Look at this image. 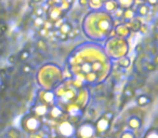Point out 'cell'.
I'll use <instances>...</instances> for the list:
<instances>
[{
    "mask_svg": "<svg viewBox=\"0 0 158 138\" xmlns=\"http://www.w3.org/2000/svg\"><path fill=\"white\" fill-rule=\"evenodd\" d=\"M56 138H60V137H56Z\"/></svg>",
    "mask_w": 158,
    "mask_h": 138,
    "instance_id": "cell-37",
    "label": "cell"
},
{
    "mask_svg": "<svg viewBox=\"0 0 158 138\" xmlns=\"http://www.w3.org/2000/svg\"><path fill=\"white\" fill-rule=\"evenodd\" d=\"M103 3H104L103 1H90L88 5L91 6L93 9H97V8H101L103 6Z\"/></svg>",
    "mask_w": 158,
    "mask_h": 138,
    "instance_id": "cell-27",
    "label": "cell"
},
{
    "mask_svg": "<svg viewBox=\"0 0 158 138\" xmlns=\"http://www.w3.org/2000/svg\"><path fill=\"white\" fill-rule=\"evenodd\" d=\"M49 112H50L51 118L54 119V120H60L62 118V116H63V110L59 106H52L49 109Z\"/></svg>",
    "mask_w": 158,
    "mask_h": 138,
    "instance_id": "cell-8",
    "label": "cell"
},
{
    "mask_svg": "<svg viewBox=\"0 0 158 138\" xmlns=\"http://www.w3.org/2000/svg\"><path fill=\"white\" fill-rule=\"evenodd\" d=\"M72 29H73V26L70 23L64 22L63 24L60 26V28L57 29V31H59L60 34H63V35H68V34L72 31Z\"/></svg>",
    "mask_w": 158,
    "mask_h": 138,
    "instance_id": "cell-13",
    "label": "cell"
},
{
    "mask_svg": "<svg viewBox=\"0 0 158 138\" xmlns=\"http://www.w3.org/2000/svg\"><path fill=\"white\" fill-rule=\"evenodd\" d=\"M81 69H82V71H84V73H91V71H92V68H91V64H89V63L82 64Z\"/></svg>",
    "mask_w": 158,
    "mask_h": 138,
    "instance_id": "cell-26",
    "label": "cell"
},
{
    "mask_svg": "<svg viewBox=\"0 0 158 138\" xmlns=\"http://www.w3.org/2000/svg\"><path fill=\"white\" fill-rule=\"evenodd\" d=\"M80 34V30H79V28H73L72 31H70L69 34L67 35V39H73V38H76L77 36Z\"/></svg>",
    "mask_w": 158,
    "mask_h": 138,
    "instance_id": "cell-23",
    "label": "cell"
},
{
    "mask_svg": "<svg viewBox=\"0 0 158 138\" xmlns=\"http://www.w3.org/2000/svg\"><path fill=\"white\" fill-rule=\"evenodd\" d=\"M38 34H39V36L41 38L40 39H44V37H47L48 36V34H49V30H47L44 27H41L40 29H38Z\"/></svg>",
    "mask_w": 158,
    "mask_h": 138,
    "instance_id": "cell-28",
    "label": "cell"
},
{
    "mask_svg": "<svg viewBox=\"0 0 158 138\" xmlns=\"http://www.w3.org/2000/svg\"><path fill=\"white\" fill-rule=\"evenodd\" d=\"M41 95V101H42V104L44 105H47V106H51L53 105V101H54V94L51 92H42Z\"/></svg>",
    "mask_w": 158,
    "mask_h": 138,
    "instance_id": "cell-7",
    "label": "cell"
},
{
    "mask_svg": "<svg viewBox=\"0 0 158 138\" xmlns=\"http://www.w3.org/2000/svg\"><path fill=\"white\" fill-rule=\"evenodd\" d=\"M36 48H37L38 52H44V51H47L48 49V45H47V42L44 39H39L36 43Z\"/></svg>",
    "mask_w": 158,
    "mask_h": 138,
    "instance_id": "cell-17",
    "label": "cell"
},
{
    "mask_svg": "<svg viewBox=\"0 0 158 138\" xmlns=\"http://www.w3.org/2000/svg\"><path fill=\"white\" fill-rule=\"evenodd\" d=\"M68 112H69V114L72 116L73 120H78V119L80 118V116H81V109H80L79 106H77V105L69 106Z\"/></svg>",
    "mask_w": 158,
    "mask_h": 138,
    "instance_id": "cell-9",
    "label": "cell"
},
{
    "mask_svg": "<svg viewBox=\"0 0 158 138\" xmlns=\"http://www.w3.org/2000/svg\"><path fill=\"white\" fill-rule=\"evenodd\" d=\"M8 136H9V138H20V132L18 131V129L15 128H10L9 131H8Z\"/></svg>",
    "mask_w": 158,
    "mask_h": 138,
    "instance_id": "cell-22",
    "label": "cell"
},
{
    "mask_svg": "<svg viewBox=\"0 0 158 138\" xmlns=\"http://www.w3.org/2000/svg\"><path fill=\"white\" fill-rule=\"evenodd\" d=\"M95 134L94 125L92 123H84L78 131V136L80 138H92Z\"/></svg>",
    "mask_w": 158,
    "mask_h": 138,
    "instance_id": "cell-3",
    "label": "cell"
},
{
    "mask_svg": "<svg viewBox=\"0 0 158 138\" xmlns=\"http://www.w3.org/2000/svg\"><path fill=\"white\" fill-rule=\"evenodd\" d=\"M141 125H142V121H141L140 118H138L135 116L130 118L129 121H128V126L131 129H139L141 127Z\"/></svg>",
    "mask_w": 158,
    "mask_h": 138,
    "instance_id": "cell-10",
    "label": "cell"
},
{
    "mask_svg": "<svg viewBox=\"0 0 158 138\" xmlns=\"http://www.w3.org/2000/svg\"><path fill=\"white\" fill-rule=\"evenodd\" d=\"M44 8H35L34 10V13L36 14V18H42L44 15Z\"/></svg>",
    "mask_w": 158,
    "mask_h": 138,
    "instance_id": "cell-29",
    "label": "cell"
},
{
    "mask_svg": "<svg viewBox=\"0 0 158 138\" xmlns=\"http://www.w3.org/2000/svg\"><path fill=\"white\" fill-rule=\"evenodd\" d=\"M7 30H8V25L6 23H1L0 24V36L5 35L7 33Z\"/></svg>",
    "mask_w": 158,
    "mask_h": 138,
    "instance_id": "cell-31",
    "label": "cell"
},
{
    "mask_svg": "<svg viewBox=\"0 0 158 138\" xmlns=\"http://www.w3.org/2000/svg\"><path fill=\"white\" fill-rule=\"evenodd\" d=\"M103 5H104V7H105V9L110 12L116 11V10L118 9V2H117V1H107V2L103 3Z\"/></svg>",
    "mask_w": 158,
    "mask_h": 138,
    "instance_id": "cell-16",
    "label": "cell"
},
{
    "mask_svg": "<svg viewBox=\"0 0 158 138\" xmlns=\"http://www.w3.org/2000/svg\"><path fill=\"white\" fill-rule=\"evenodd\" d=\"M88 1H79V5H81V6H86L88 5Z\"/></svg>",
    "mask_w": 158,
    "mask_h": 138,
    "instance_id": "cell-36",
    "label": "cell"
},
{
    "mask_svg": "<svg viewBox=\"0 0 158 138\" xmlns=\"http://www.w3.org/2000/svg\"><path fill=\"white\" fill-rule=\"evenodd\" d=\"M115 31H116L119 36H121V37H127V36L130 35V31L131 30H130V28L126 24H120L116 27Z\"/></svg>",
    "mask_w": 158,
    "mask_h": 138,
    "instance_id": "cell-11",
    "label": "cell"
},
{
    "mask_svg": "<svg viewBox=\"0 0 158 138\" xmlns=\"http://www.w3.org/2000/svg\"><path fill=\"white\" fill-rule=\"evenodd\" d=\"M118 64L120 67H123V68H127L130 66V64H131V61H130L128 57H121L120 59L118 61Z\"/></svg>",
    "mask_w": 158,
    "mask_h": 138,
    "instance_id": "cell-20",
    "label": "cell"
},
{
    "mask_svg": "<svg viewBox=\"0 0 158 138\" xmlns=\"http://www.w3.org/2000/svg\"><path fill=\"white\" fill-rule=\"evenodd\" d=\"M22 127L27 133H36V132L41 129L42 122L38 116H34V114H28V116H25L23 118Z\"/></svg>",
    "mask_w": 158,
    "mask_h": 138,
    "instance_id": "cell-1",
    "label": "cell"
},
{
    "mask_svg": "<svg viewBox=\"0 0 158 138\" xmlns=\"http://www.w3.org/2000/svg\"><path fill=\"white\" fill-rule=\"evenodd\" d=\"M134 95V89L133 86L131 85H127L125 88V90H123V98L126 99V101H128L129 98H131L132 96Z\"/></svg>",
    "mask_w": 158,
    "mask_h": 138,
    "instance_id": "cell-15",
    "label": "cell"
},
{
    "mask_svg": "<svg viewBox=\"0 0 158 138\" xmlns=\"http://www.w3.org/2000/svg\"><path fill=\"white\" fill-rule=\"evenodd\" d=\"M148 11H149L148 6L144 2L141 3V5L138 7V9H136V13H138V15H140V16H146L147 14H148Z\"/></svg>",
    "mask_w": 158,
    "mask_h": 138,
    "instance_id": "cell-14",
    "label": "cell"
},
{
    "mask_svg": "<svg viewBox=\"0 0 158 138\" xmlns=\"http://www.w3.org/2000/svg\"><path fill=\"white\" fill-rule=\"evenodd\" d=\"M57 132H59L60 138H72L73 136L76 135L75 126L69 121H63L62 123H60Z\"/></svg>",
    "mask_w": 158,
    "mask_h": 138,
    "instance_id": "cell-2",
    "label": "cell"
},
{
    "mask_svg": "<svg viewBox=\"0 0 158 138\" xmlns=\"http://www.w3.org/2000/svg\"><path fill=\"white\" fill-rule=\"evenodd\" d=\"M110 127V122L102 116L97 122V125L94 126V128H95V132H98V133H105V132L108 131Z\"/></svg>",
    "mask_w": 158,
    "mask_h": 138,
    "instance_id": "cell-6",
    "label": "cell"
},
{
    "mask_svg": "<svg viewBox=\"0 0 158 138\" xmlns=\"http://www.w3.org/2000/svg\"><path fill=\"white\" fill-rule=\"evenodd\" d=\"M145 138H158V135H157V132H156V129L155 128L149 129V131L146 133V135H145Z\"/></svg>",
    "mask_w": 158,
    "mask_h": 138,
    "instance_id": "cell-24",
    "label": "cell"
},
{
    "mask_svg": "<svg viewBox=\"0 0 158 138\" xmlns=\"http://www.w3.org/2000/svg\"><path fill=\"white\" fill-rule=\"evenodd\" d=\"M31 56V53L28 50H23L22 52L19 54V61H25L28 59V57Z\"/></svg>",
    "mask_w": 158,
    "mask_h": 138,
    "instance_id": "cell-19",
    "label": "cell"
},
{
    "mask_svg": "<svg viewBox=\"0 0 158 138\" xmlns=\"http://www.w3.org/2000/svg\"><path fill=\"white\" fill-rule=\"evenodd\" d=\"M48 16H49L48 20L51 21L52 23H54L56 21L61 20L62 16H63V12L60 10V8L57 6H55V7H51L48 10Z\"/></svg>",
    "mask_w": 158,
    "mask_h": 138,
    "instance_id": "cell-4",
    "label": "cell"
},
{
    "mask_svg": "<svg viewBox=\"0 0 158 138\" xmlns=\"http://www.w3.org/2000/svg\"><path fill=\"white\" fill-rule=\"evenodd\" d=\"M31 71H33V67H31V65L26 64V65L23 66V68H22V73H25V75H28V73H31Z\"/></svg>",
    "mask_w": 158,
    "mask_h": 138,
    "instance_id": "cell-25",
    "label": "cell"
},
{
    "mask_svg": "<svg viewBox=\"0 0 158 138\" xmlns=\"http://www.w3.org/2000/svg\"><path fill=\"white\" fill-rule=\"evenodd\" d=\"M16 61V56L15 55H11V56H9V63L10 64H14Z\"/></svg>",
    "mask_w": 158,
    "mask_h": 138,
    "instance_id": "cell-35",
    "label": "cell"
},
{
    "mask_svg": "<svg viewBox=\"0 0 158 138\" xmlns=\"http://www.w3.org/2000/svg\"><path fill=\"white\" fill-rule=\"evenodd\" d=\"M146 69L148 71H155L156 70V65H154L153 63L146 64Z\"/></svg>",
    "mask_w": 158,
    "mask_h": 138,
    "instance_id": "cell-33",
    "label": "cell"
},
{
    "mask_svg": "<svg viewBox=\"0 0 158 138\" xmlns=\"http://www.w3.org/2000/svg\"><path fill=\"white\" fill-rule=\"evenodd\" d=\"M103 118L106 119V120L110 121H110L113 120V118H114V113H113V112H110V111H108V112H106V113L104 114Z\"/></svg>",
    "mask_w": 158,
    "mask_h": 138,
    "instance_id": "cell-32",
    "label": "cell"
},
{
    "mask_svg": "<svg viewBox=\"0 0 158 138\" xmlns=\"http://www.w3.org/2000/svg\"><path fill=\"white\" fill-rule=\"evenodd\" d=\"M152 103V98L147 95H140V96L136 98V104L141 107H144V106H147Z\"/></svg>",
    "mask_w": 158,
    "mask_h": 138,
    "instance_id": "cell-12",
    "label": "cell"
},
{
    "mask_svg": "<svg viewBox=\"0 0 158 138\" xmlns=\"http://www.w3.org/2000/svg\"><path fill=\"white\" fill-rule=\"evenodd\" d=\"M133 15H134V12L132 11V9H128V10H125V11H123V20L129 22V21H132Z\"/></svg>",
    "mask_w": 158,
    "mask_h": 138,
    "instance_id": "cell-18",
    "label": "cell"
},
{
    "mask_svg": "<svg viewBox=\"0 0 158 138\" xmlns=\"http://www.w3.org/2000/svg\"><path fill=\"white\" fill-rule=\"evenodd\" d=\"M139 31H141L142 34H146L147 26H146V25H144V24H142V25H141V28H140V30H139Z\"/></svg>",
    "mask_w": 158,
    "mask_h": 138,
    "instance_id": "cell-34",
    "label": "cell"
},
{
    "mask_svg": "<svg viewBox=\"0 0 158 138\" xmlns=\"http://www.w3.org/2000/svg\"><path fill=\"white\" fill-rule=\"evenodd\" d=\"M49 109H50L49 106L44 105V104H37V105L34 106L33 109H31V114H34V116L40 118V116H44V114L48 113Z\"/></svg>",
    "mask_w": 158,
    "mask_h": 138,
    "instance_id": "cell-5",
    "label": "cell"
},
{
    "mask_svg": "<svg viewBox=\"0 0 158 138\" xmlns=\"http://www.w3.org/2000/svg\"><path fill=\"white\" fill-rule=\"evenodd\" d=\"M33 24L35 27H37L38 29H40L41 27H44V20L42 18H35L33 21Z\"/></svg>",
    "mask_w": 158,
    "mask_h": 138,
    "instance_id": "cell-21",
    "label": "cell"
},
{
    "mask_svg": "<svg viewBox=\"0 0 158 138\" xmlns=\"http://www.w3.org/2000/svg\"><path fill=\"white\" fill-rule=\"evenodd\" d=\"M121 138H135V136H134V134L132 133V132L126 131L121 134Z\"/></svg>",
    "mask_w": 158,
    "mask_h": 138,
    "instance_id": "cell-30",
    "label": "cell"
}]
</instances>
